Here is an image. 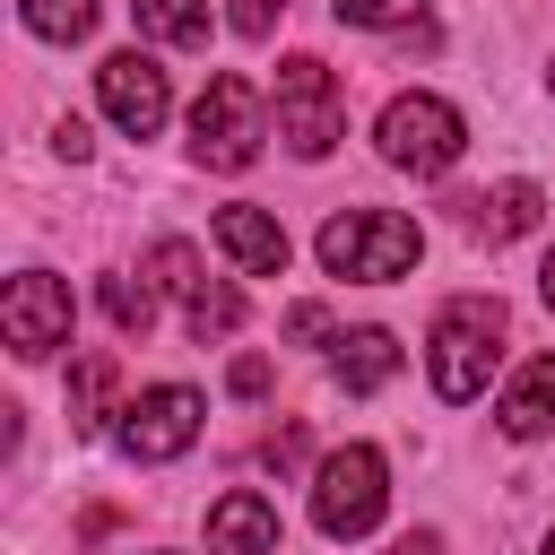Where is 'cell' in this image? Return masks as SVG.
<instances>
[{
    "mask_svg": "<svg viewBox=\"0 0 555 555\" xmlns=\"http://www.w3.org/2000/svg\"><path fill=\"white\" fill-rule=\"evenodd\" d=\"M538 555H555V529H546V546H538Z\"/></svg>",
    "mask_w": 555,
    "mask_h": 555,
    "instance_id": "cell-29",
    "label": "cell"
},
{
    "mask_svg": "<svg viewBox=\"0 0 555 555\" xmlns=\"http://www.w3.org/2000/svg\"><path fill=\"white\" fill-rule=\"evenodd\" d=\"M208 555H278V503L234 486L208 503Z\"/></svg>",
    "mask_w": 555,
    "mask_h": 555,
    "instance_id": "cell-11",
    "label": "cell"
},
{
    "mask_svg": "<svg viewBox=\"0 0 555 555\" xmlns=\"http://www.w3.org/2000/svg\"><path fill=\"white\" fill-rule=\"evenodd\" d=\"M321 269L330 278H356V286H390V278H408L416 269V251H425V234H416V217H399V208H338L330 225H321Z\"/></svg>",
    "mask_w": 555,
    "mask_h": 555,
    "instance_id": "cell-2",
    "label": "cell"
},
{
    "mask_svg": "<svg viewBox=\"0 0 555 555\" xmlns=\"http://www.w3.org/2000/svg\"><path fill=\"white\" fill-rule=\"evenodd\" d=\"M538 295H546V312H555V251L538 260Z\"/></svg>",
    "mask_w": 555,
    "mask_h": 555,
    "instance_id": "cell-28",
    "label": "cell"
},
{
    "mask_svg": "<svg viewBox=\"0 0 555 555\" xmlns=\"http://www.w3.org/2000/svg\"><path fill=\"white\" fill-rule=\"evenodd\" d=\"M199 416H208V399H199L191 382H156V390H139V399H121L113 442H121V460L156 468V460H182V451L199 442Z\"/></svg>",
    "mask_w": 555,
    "mask_h": 555,
    "instance_id": "cell-7",
    "label": "cell"
},
{
    "mask_svg": "<svg viewBox=\"0 0 555 555\" xmlns=\"http://www.w3.org/2000/svg\"><path fill=\"white\" fill-rule=\"evenodd\" d=\"M260 460H269V468H304V425L269 434V442H260Z\"/></svg>",
    "mask_w": 555,
    "mask_h": 555,
    "instance_id": "cell-25",
    "label": "cell"
},
{
    "mask_svg": "<svg viewBox=\"0 0 555 555\" xmlns=\"http://www.w3.org/2000/svg\"><path fill=\"white\" fill-rule=\"evenodd\" d=\"M147 278H156V295H182V312H191V304H199V295L217 286V278L199 269V251H191L182 234H165V243L147 251Z\"/></svg>",
    "mask_w": 555,
    "mask_h": 555,
    "instance_id": "cell-17",
    "label": "cell"
},
{
    "mask_svg": "<svg viewBox=\"0 0 555 555\" xmlns=\"http://www.w3.org/2000/svg\"><path fill=\"white\" fill-rule=\"evenodd\" d=\"M52 147H61L69 165H87V156H95V139H87V121H61V130H52Z\"/></svg>",
    "mask_w": 555,
    "mask_h": 555,
    "instance_id": "cell-26",
    "label": "cell"
},
{
    "mask_svg": "<svg viewBox=\"0 0 555 555\" xmlns=\"http://www.w3.org/2000/svg\"><path fill=\"white\" fill-rule=\"evenodd\" d=\"M130 17L147 43H182V52L208 43V0H130Z\"/></svg>",
    "mask_w": 555,
    "mask_h": 555,
    "instance_id": "cell-16",
    "label": "cell"
},
{
    "mask_svg": "<svg viewBox=\"0 0 555 555\" xmlns=\"http://www.w3.org/2000/svg\"><path fill=\"white\" fill-rule=\"evenodd\" d=\"M382 555H442V529H408V538H390Z\"/></svg>",
    "mask_w": 555,
    "mask_h": 555,
    "instance_id": "cell-27",
    "label": "cell"
},
{
    "mask_svg": "<svg viewBox=\"0 0 555 555\" xmlns=\"http://www.w3.org/2000/svg\"><path fill=\"white\" fill-rule=\"evenodd\" d=\"M260 139H269V104H260V87L234 78V69H217V78L199 87V104H191V156L217 165V173H243V165L260 156Z\"/></svg>",
    "mask_w": 555,
    "mask_h": 555,
    "instance_id": "cell-3",
    "label": "cell"
},
{
    "mask_svg": "<svg viewBox=\"0 0 555 555\" xmlns=\"http://www.w3.org/2000/svg\"><path fill=\"white\" fill-rule=\"evenodd\" d=\"M182 321H191V338H199V347H208V338H234V330H243V295H234V286H208Z\"/></svg>",
    "mask_w": 555,
    "mask_h": 555,
    "instance_id": "cell-20",
    "label": "cell"
},
{
    "mask_svg": "<svg viewBox=\"0 0 555 555\" xmlns=\"http://www.w3.org/2000/svg\"><path fill=\"white\" fill-rule=\"evenodd\" d=\"M17 17H26V35H43V43H78V35L95 26V0H17Z\"/></svg>",
    "mask_w": 555,
    "mask_h": 555,
    "instance_id": "cell-19",
    "label": "cell"
},
{
    "mask_svg": "<svg viewBox=\"0 0 555 555\" xmlns=\"http://www.w3.org/2000/svg\"><path fill=\"white\" fill-rule=\"evenodd\" d=\"M69 321H78V304H69V286L52 278V269H17L9 278V295H0V338H9V356H52V347H69Z\"/></svg>",
    "mask_w": 555,
    "mask_h": 555,
    "instance_id": "cell-8",
    "label": "cell"
},
{
    "mask_svg": "<svg viewBox=\"0 0 555 555\" xmlns=\"http://www.w3.org/2000/svg\"><path fill=\"white\" fill-rule=\"evenodd\" d=\"M104 321H113L121 338H147V321H156V278H104Z\"/></svg>",
    "mask_w": 555,
    "mask_h": 555,
    "instance_id": "cell-18",
    "label": "cell"
},
{
    "mask_svg": "<svg viewBox=\"0 0 555 555\" xmlns=\"http://www.w3.org/2000/svg\"><path fill=\"white\" fill-rule=\"evenodd\" d=\"M217 251H225L243 278H278V269H286V225H278L269 208L234 199V208H217Z\"/></svg>",
    "mask_w": 555,
    "mask_h": 555,
    "instance_id": "cell-10",
    "label": "cell"
},
{
    "mask_svg": "<svg viewBox=\"0 0 555 555\" xmlns=\"http://www.w3.org/2000/svg\"><path fill=\"white\" fill-rule=\"evenodd\" d=\"M95 104H104V121H113V130L156 139V130H165V113H173V87H165V69L130 43V52H113V61L95 69Z\"/></svg>",
    "mask_w": 555,
    "mask_h": 555,
    "instance_id": "cell-9",
    "label": "cell"
},
{
    "mask_svg": "<svg viewBox=\"0 0 555 555\" xmlns=\"http://www.w3.org/2000/svg\"><path fill=\"white\" fill-rule=\"evenodd\" d=\"M494 364H503V304H494V295H460V304H442V312H434V338H425V373H434V390H442L451 408H468V399H486Z\"/></svg>",
    "mask_w": 555,
    "mask_h": 555,
    "instance_id": "cell-1",
    "label": "cell"
},
{
    "mask_svg": "<svg viewBox=\"0 0 555 555\" xmlns=\"http://www.w3.org/2000/svg\"><path fill=\"white\" fill-rule=\"evenodd\" d=\"M382 503H390V468L373 442H347L312 468V529L321 538H364L382 520Z\"/></svg>",
    "mask_w": 555,
    "mask_h": 555,
    "instance_id": "cell-6",
    "label": "cell"
},
{
    "mask_svg": "<svg viewBox=\"0 0 555 555\" xmlns=\"http://www.w3.org/2000/svg\"><path fill=\"white\" fill-rule=\"evenodd\" d=\"M338 130H347V95H338L330 61L286 52V61H278V139H286L304 165H321V156L338 147Z\"/></svg>",
    "mask_w": 555,
    "mask_h": 555,
    "instance_id": "cell-5",
    "label": "cell"
},
{
    "mask_svg": "<svg viewBox=\"0 0 555 555\" xmlns=\"http://www.w3.org/2000/svg\"><path fill=\"white\" fill-rule=\"evenodd\" d=\"M330 373H338V390H382L399 373V338L390 330H347V338H330Z\"/></svg>",
    "mask_w": 555,
    "mask_h": 555,
    "instance_id": "cell-13",
    "label": "cell"
},
{
    "mask_svg": "<svg viewBox=\"0 0 555 555\" xmlns=\"http://www.w3.org/2000/svg\"><path fill=\"white\" fill-rule=\"evenodd\" d=\"M494 425H503L512 442H538V434H555V356H529V364L512 373V390L494 399Z\"/></svg>",
    "mask_w": 555,
    "mask_h": 555,
    "instance_id": "cell-12",
    "label": "cell"
},
{
    "mask_svg": "<svg viewBox=\"0 0 555 555\" xmlns=\"http://www.w3.org/2000/svg\"><path fill=\"white\" fill-rule=\"evenodd\" d=\"M286 9H295V0H234L225 17H234V35H251V43H260V35H269V26L286 17Z\"/></svg>",
    "mask_w": 555,
    "mask_h": 555,
    "instance_id": "cell-22",
    "label": "cell"
},
{
    "mask_svg": "<svg viewBox=\"0 0 555 555\" xmlns=\"http://www.w3.org/2000/svg\"><path fill=\"white\" fill-rule=\"evenodd\" d=\"M286 338H295V347L330 338V312H321V304H295V312H286Z\"/></svg>",
    "mask_w": 555,
    "mask_h": 555,
    "instance_id": "cell-23",
    "label": "cell"
},
{
    "mask_svg": "<svg viewBox=\"0 0 555 555\" xmlns=\"http://www.w3.org/2000/svg\"><path fill=\"white\" fill-rule=\"evenodd\" d=\"M225 382H234V399H260V390H269V356H234Z\"/></svg>",
    "mask_w": 555,
    "mask_h": 555,
    "instance_id": "cell-24",
    "label": "cell"
},
{
    "mask_svg": "<svg viewBox=\"0 0 555 555\" xmlns=\"http://www.w3.org/2000/svg\"><path fill=\"white\" fill-rule=\"evenodd\" d=\"M373 139H382V165H399V173L434 182V173H451V165H460L468 121H460L442 95H425V87H416V95H390V104H382Z\"/></svg>",
    "mask_w": 555,
    "mask_h": 555,
    "instance_id": "cell-4",
    "label": "cell"
},
{
    "mask_svg": "<svg viewBox=\"0 0 555 555\" xmlns=\"http://www.w3.org/2000/svg\"><path fill=\"white\" fill-rule=\"evenodd\" d=\"M121 408H113V356H78L69 364V425L78 434H104Z\"/></svg>",
    "mask_w": 555,
    "mask_h": 555,
    "instance_id": "cell-15",
    "label": "cell"
},
{
    "mask_svg": "<svg viewBox=\"0 0 555 555\" xmlns=\"http://www.w3.org/2000/svg\"><path fill=\"white\" fill-rule=\"evenodd\" d=\"M546 87H555V69H546Z\"/></svg>",
    "mask_w": 555,
    "mask_h": 555,
    "instance_id": "cell-30",
    "label": "cell"
},
{
    "mask_svg": "<svg viewBox=\"0 0 555 555\" xmlns=\"http://www.w3.org/2000/svg\"><path fill=\"white\" fill-rule=\"evenodd\" d=\"M338 9V26H416L425 17V0H330Z\"/></svg>",
    "mask_w": 555,
    "mask_h": 555,
    "instance_id": "cell-21",
    "label": "cell"
},
{
    "mask_svg": "<svg viewBox=\"0 0 555 555\" xmlns=\"http://www.w3.org/2000/svg\"><path fill=\"white\" fill-rule=\"evenodd\" d=\"M538 217H546V191H538V182H503L494 199H468V225H477L486 243H512V234H538Z\"/></svg>",
    "mask_w": 555,
    "mask_h": 555,
    "instance_id": "cell-14",
    "label": "cell"
}]
</instances>
